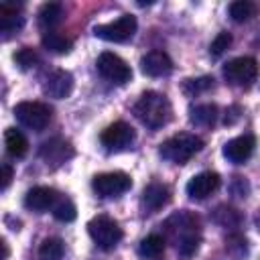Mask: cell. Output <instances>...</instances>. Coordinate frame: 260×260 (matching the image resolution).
Segmentation results:
<instances>
[{
    "label": "cell",
    "instance_id": "obj_4",
    "mask_svg": "<svg viewBox=\"0 0 260 260\" xmlns=\"http://www.w3.org/2000/svg\"><path fill=\"white\" fill-rule=\"evenodd\" d=\"M87 234L93 240V244L102 250H114L122 240V228L116 219L108 215H95L87 221Z\"/></svg>",
    "mask_w": 260,
    "mask_h": 260
},
{
    "label": "cell",
    "instance_id": "obj_8",
    "mask_svg": "<svg viewBox=\"0 0 260 260\" xmlns=\"http://www.w3.org/2000/svg\"><path fill=\"white\" fill-rule=\"evenodd\" d=\"M95 67H98V71H100V75L104 79H108V81H112L116 85H124V83H128L132 79L130 65L122 57H118L116 53H112V51H104L98 57Z\"/></svg>",
    "mask_w": 260,
    "mask_h": 260
},
{
    "label": "cell",
    "instance_id": "obj_6",
    "mask_svg": "<svg viewBox=\"0 0 260 260\" xmlns=\"http://www.w3.org/2000/svg\"><path fill=\"white\" fill-rule=\"evenodd\" d=\"M136 28H138L136 16L122 14L120 18H116L112 22L93 26V35L98 39H102V41H108V43H126V41H130L134 37Z\"/></svg>",
    "mask_w": 260,
    "mask_h": 260
},
{
    "label": "cell",
    "instance_id": "obj_29",
    "mask_svg": "<svg viewBox=\"0 0 260 260\" xmlns=\"http://www.w3.org/2000/svg\"><path fill=\"white\" fill-rule=\"evenodd\" d=\"M14 63L20 67V69H30V67H35L37 63H39V55H37V51L35 49H30V47H22L20 51H16L14 53Z\"/></svg>",
    "mask_w": 260,
    "mask_h": 260
},
{
    "label": "cell",
    "instance_id": "obj_15",
    "mask_svg": "<svg viewBox=\"0 0 260 260\" xmlns=\"http://www.w3.org/2000/svg\"><path fill=\"white\" fill-rule=\"evenodd\" d=\"M140 69L148 77H162L173 71V59L165 51L154 49V51H148L146 55H142Z\"/></svg>",
    "mask_w": 260,
    "mask_h": 260
},
{
    "label": "cell",
    "instance_id": "obj_9",
    "mask_svg": "<svg viewBox=\"0 0 260 260\" xmlns=\"http://www.w3.org/2000/svg\"><path fill=\"white\" fill-rule=\"evenodd\" d=\"M132 187L130 175L122 171H112V173H100L91 181V189L95 191L98 197H118L126 193Z\"/></svg>",
    "mask_w": 260,
    "mask_h": 260
},
{
    "label": "cell",
    "instance_id": "obj_33",
    "mask_svg": "<svg viewBox=\"0 0 260 260\" xmlns=\"http://www.w3.org/2000/svg\"><path fill=\"white\" fill-rule=\"evenodd\" d=\"M12 175H14L12 167H10L8 162H4V165H2V177H0V189H2V191L8 189V185H10V181H12Z\"/></svg>",
    "mask_w": 260,
    "mask_h": 260
},
{
    "label": "cell",
    "instance_id": "obj_12",
    "mask_svg": "<svg viewBox=\"0 0 260 260\" xmlns=\"http://www.w3.org/2000/svg\"><path fill=\"white\" fill-rule=\"evenodd\" d=\"M43 91L45 95L49 98H55V100H65L71 95L73 91V75L65 69H55L51 71L47 77H45V83H43Z\"/></svg>",
    "mask_w": 260,
    "mask_h": 260
},
{
    "label": "cell",
    "instance_id": "obj_28",
    "mask_svg": "<svg viewBox=\"0 0 260 260\" xmlns=\"http://www.w3.org/2000/svg\"><path fill=\"white\" fill-rule=\"evenodd\" d=\"M53 215H55V219L69 223V221H73L77 217V209H75V205H73V201L69 197H59L55 207H53Z\"/></svg>",
    "mask_w": 260,
    "mask_h": 260
},
{
    "label": "cell",
    "instance_id": "obj_22",
    "mask_svg": "<svg viewBox=\"0 0 260 260\" xmlns=\"http://www.w3.org/2000/svg\"><path fill=\"white\" fill-rule=\"evenodd\" d=\"M260 12V6L250 0H236L230 4V16L234 22H248Z\"/></svg>",
    "mask_w": 260,
    "mask_h": 260
},
{
    "label": "cell",
    "instance_id": "obj_20",
    "mask_svg": "<svg viewBox=\"0 0 260 260\" xmlns=\"http://www.w3.org/2000/svg\"><path fill=\"white\" fill-rule=\"evenodd\" d=\"M189 120L195 126H213L217 120V106L215 104H195L189 108Z\"/></svg>",
    "mask_w": 260,
    "mask_h": 260
},
{
    "label": "cell",
    "instance_id": "obj_11",
    "mask_svg": "<svg viewBox=\"0 0 260 260\" xmlns=\"http://www.w3.org/2000/svg\"><path fill=\"white\" fill-rule=\"evenodd\" d=\"M221 179L217 173H211V171H205V173H199L195 177L189 179L185 191L189 195V199L193 201H201V199H207L213 191H217Z\"/></svg>",
    "mask_w": 260,
    "mask_h": 260
},
{
    "label": "cell",
    "instance_id": "obj_14",
    "mask_svg": "<svg viewBox=\"0 0 260 260\" xmlns=\"http://www.w3.org/2000/svg\"><path fill=\"white\" fill-rule=\"evenodd\" d=\"M254 146H256V138L252 134H242L223 144V156L234 165H242L252 156Z\"/></svg>",
    "mask_w": 260,
    "mask_h": 260
},
{
    "label": "cell",
    "instance_id": "obj_1",
    "mask_svg": "<svg viewBox=\"0 0 260 260\" xmlns=\"http://www.w3.org/2000/svg\"><path fill=\"white\" fill-rule=\"evenodd\" d=\"M165 232L169 240L175 244L181 260H191L201 244V223L199 217L187 209L173 213L165 221Z\"/></svg>",
    "mask_w": 260,
    "mask_h": 260
},
{
    "label": "cell",
    "instance_id": "obj_30",
    "mask_svg": "<svg viewBox=\"0 0 260 260\" xmlns=\"http://www.w3.org/2000/svg\"><path fill=\"white\" fill-rule=\"evenodd\" d=\"M232 45V35L230 32H225V30H221L213 41H211V45H209V53L213 55V57H219L221 53H225V49Z\"/></svg>",
    "mask_w": 260,
    "mask_h": 260
},
{
    "label": "cell",
    "instance_id": "obj_18",
    "mask_svg": "<svg viewBox=\"0 0 260 260\" xmlns=\"http://www.w3.org/2000/svg\"><path fill=\"white\" fill-rule=\"evenodd\" d=\"M22 24H24V18L20 16V4L2 2L0 4V30L4 32V39H8L12 32L20 30Z\"/></svg>",
    "mask_w": 260,
    "mask_h": 260
},
{
    "label": "cell",
    "instance_id": "obj_10",
    "mask_svg": "<svg viewBox=\"0 0 260 260\" xmlns=\"http://www.w3.org/2000/svg\"><path fill=\"white\" fill-rule=\"evenodd\" d=\"M134 138H136L134 128H132L130 124L122 122V120L110 124V126L100 134L102 146H104L106 150H110V152H118V150L128 148V146L134 142Z\"/></svg>",
    "mask_w": 260,
    "mask_h": 260
},
{
    "label": "cell",
    "instance_id": "obj_25",
    "mask_svg": "<svg viewBox=\"0 0 260 260\" xmlns=\"http://www.w3.org/2000/svg\"><path fill=\"white\" fill-rule=\"evenodd\" d=\"M61 18H63V6L59 2H47L39 10V24L45 28L55 26Z\"/></svg>",
    "mask_w": 260,
    "mask_h": 260
},
{
    "label": "cell",
    "instance_id": "obj_16",
    "mask_svg": "<svg viewBox=\"0 0 260 260\" xmlns=\"http://www.w3.org/2000/svg\"><path fill=\"white\" fill-rule=\"evenodd\" d=\"M59 199V193L51 187H32L26 195H24V207L30 209V211H37V213H43L47 209H53L55 203Z\"/></svg>",
    "mask_w": 260,
    "mask_h": 260
},
{
    "label": "cell",
    "instance_id": "obj_5",
    "mask_svg": "<svg viewBox=\"0 0 260 260\" xmlns=\"http://www.w3.org/2000/svg\"><path fill=\"white\" fill-rule=\"evenodd\" d=\"M14 116L28 130L41 132L49 126L53 110L43 102H20V104L14 106Z\"/></svg>",
    "mask_w": 260,
    "mask_h": 260
},
{
    "label": "cell",
    "instance_id": "obj_34",
    "mask_svg": "<svg viewBox=\"0 0 260 260\" xmlns=\"http://www.w3.org/2000/svg\"><path fill=\"white\" fill-rule=\"evenodd\" d=\"M2 250H4V256H2V260H6L8 258V244L2 240Z\"/></svg>",
    "mask_w": 260,
    "mask_h": 260
},
{
    "label": "cell",
    "instance_id": "obj_17",
    "mask_svg": "<svg viewBox=\"0 0 260 260\" xmlns=\"http://www.w3.org/2000/svg\"><path fill=\"white\" fill-rule=\"evenodd\" d=\"M169 201H171V189L165 183L146 185L144 191H142V197H140V203H142L144 211H148V213H154V211L162 209Z\"/></svg>",
    "mask_w": 260,
    "mask_h": 260
},
{
    "label": "cell",
    "instance_id": "obj_27",
    "mask_svg": "<svg viewBox=\"0 0 260 260\" xmlns=\"http://www.w3.org/2000/svg\"><path fill=\"white\" fill-rule=\"evenodd\" d=\"M65 246L59 238H47L39 246V260H61Z\"/></svg>",
    "mask_w": 260,
    "mask_h": 260
},
{
    "label": "cell",
    "instance_id": "obj_13",
    "mask_svg": "<svg viewBox=\"0 0 260 260\" xmlns=\"http://www.w3.org/2000/svg\"><path fill=\"white\" fill-rule=\"evenodd\" d=\"M75 154L73 146L69 140H63V138H53V140H47L41 150H39V156L49 165V167H61L63 162H67L71 156Z\"/></svg>",
    "mask_w": 260,
    "mask_h": 260
},
{
    "label": "cell",
    "instance_id": "obj_32",
    "mask_svg": "<svg viewBox=\"0 0 260 260\" xmlns=\"http://www.w3.org/2000/svg\"><path fill=\"white\" fill-rule=\"evenodd\" d=\"M232 191H234V195H238V197H246L248 191H250V185L244 181V177H234Z\"/></svg>",
    "mask_w": 260,
    "mask_h": 260
},
{
    "label": "cell",
    "instance_id": "obj_2",
    "mask_svg": "<svg viewBox=\"0 0 260 260\" xmlns=\"http://www.w3.org/2000/svg\"><path fill=\"white\" fill-rule=\"evenodd\" d=\"M132 112L150 130H158V128L167 126L171 122V118H173V106H171L169 98L165 93L152 91V89L144 91L136 100Z\"/></svg>",
    "mask_w": 260,
    "mask_h": 260
},
{
    "label": "cell",
    "instance_id": "obj_7",
    "mask_svg": "<svg viewBox=\"0 0 260 260\" xmlns=\"http://www.w3.org/2000/svg\"><path fill=\"white\" fill-rule=\"evenodd\" d=\"M223 77L230 85L250 87L258 77V63L252 57H236L223 65Z\"/></svg>",
    "mask_w": 260,
    "mask_h": 260
},
{
    "label": "cell",
    "instance_id": "obj_21",
    "mask_svg": "<svg viewBox=\"0 0 260 260\" xmlns=\"http://www.w3.org/2000/svg\"><path fill=\"white\" fill-rule=\"evenodd\" d=\"M41 43H43V47H45L47 51H51V53H55V55H67V53L73 49V41H71L69 37L57 32V30H47V32L43 35Z\"/></svg>",
    "mask_w": 260,
    "mask_h": 260
},
{
    "label": "cell",
    "instance_id": "obj_19",
    "mask_svg": "<svg viewBox=\"0 0 260 260\" xmlns=\"http://www.w3.org/2000/svg\"><path fill=\"white\" fill-rule=\"evenodd\" d=\"M4 144H6V152L14 158H22L26 152H28V140L26 136L16 130V128H6L4 130Z\"/></svg>",
    "mask_w": 260,
    "mask_h": 260
},
{
    "label": "cell",
    "instance_id": "obj_26",
    "mask_svg": "<svg viewBox=\"0 0 260 260\" xmlns=\"http://www.w3.org/2000/svg\"><path fill=\"white\" fill-rule=\"evenodd\" d=\"M183 93L193 98V95H199V93H205L213 87V77L209 75H203V77H189L183 81Z\"/></svg>",
    "mask_w": 260,
    "mask_h": 260
},
{
    "label": "cell",
    "instance_id": "obj_23",
    "mask_svg": "<svg viewBox=\"0 0 260 260\" xmlns=\"http://www.w3.org/2000/svg\"><path fill=\"white\" fill-rule=\"evenodd\" d=\"M211 217H213V221L217 225L230 228V230H234V228H238L242 223V213L238 209H234V207H228V205H217Z\"/></svg>",
    "mask_w": 260,
    "mask_h": 260
},
{
    "label": "cell",
    "instance_id": "obj_3",
    "mask_svg": "<svg viewBox=\"0 0 260 260\" xmlns=\"http://www.w3.org/2000/svg\"><path fill=\"white\" fill-rule=\"evenodd\" d=\"M203 148V140L195 134L189 132H179L171 138H167L160 146H158V154L173 162V165H185L191 156H195L199 150Z\"/></svg>",
    "mask_w": 260,
    "mask_h": 260
},
{
    "label": "cell",
    "instance_id": "obj_31",
    "mask_svg": "<svg viewBox=\"0 0 260 260\" xmlns=\"http://www.w3.org/2000/svg\"><path fill=\"white\" fill-rule=\"evenodd\" d=\"M238 248V254L244 256L246 254V238H242L240 234H232L228 240H225V250L230 254H234V250Z\"/></svg>",
    "mask_w": 260,
    "mask_h": 260
},
{
    "label": "cell",
    "instance_id": "obj_24",
    "mask_svg": "<svg viewBox=\"0 0 260 260\" xmlns=\"http://www.w3.org/2000/svg\"><path fill=\"white\" fill-rule=\"evenodd\" d=\"M165 238L158 236V234H150L146 236L140 244H138V254L142 258H158L162 252H165Z\"/></svg>",
    "mask_w": 260,
    "mask_h": 260
}]
</instances>
